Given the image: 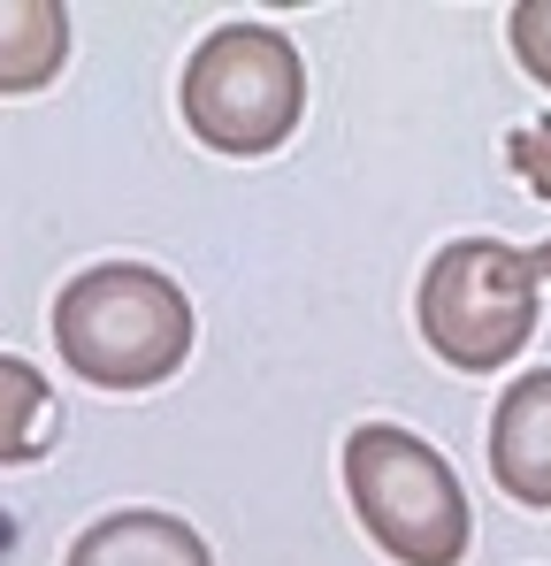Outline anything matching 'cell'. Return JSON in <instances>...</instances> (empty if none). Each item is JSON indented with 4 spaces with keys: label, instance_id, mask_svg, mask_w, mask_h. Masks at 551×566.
Wrapping results in <instances>:
<instances>
[{
    "label": "cell",
    "instance_id": "obj_1",
    "mask_svg": "<svg viewBox=\"0 0 551 566\" xmlns=\"http://www.w3.org/2000/svg\"><path fill=\"white\" fill-rule=\"evenodd\" d=\"M54 345L100 390H154L191 353V298L177 291V276L146 261H100L62 283Z\"/></svg>",
    "mask_w": 551,
    "mask_h": 566
},
{
    "label": "cell",
    "instance_id": "obj_2",
    "mask_svg": "<svg viewBox=\"0 0 551 566\" xmlns=\"http://www.w3.org/2000/svg\"><path fill=\"white\" fill-rule=\"evenodd\" d=\"M345 497L361 513V528L375 536V552H391L398 566H459L475 513L459 490L453 460L398 429V421H361L345 437Z\"/></svg>",
    "mask_w": 551,
    "mask_h": 566
},
{
    "label": "cell",
    "instance_id": "obj_3",
    "mask_svg": "<svg viewBox=\"0 0 551 566\" xmlns=\"http://www.w3.org/2000/svg\"><path fill=\"white\" fill-rule=\"evenodd\" d=\"M306 115L299 46L276 23H222L184 62V123L215 154H276Z\"/></svg>",
    "mask_w": 551,
    "mask_h": 566
},
{
    "label": "cell",
    "instance_id": "obj_4",
    "mask_svg": "<svg viewBox=\"0 0 551 566\" xmlns=\"http://www.w3.org/2000/svg\"><path fill=\"white\" fill-rule=\"evenodd\" d=\"M537 261L506 238H453L414 291V322L429 337V353L459 376H490L506 368L529 337H537Z\"/></svg>",
    "mask_w": 551,
    "mask_h": 566
},
{
    "label": "cell",
    "instance_id": "obj_5",
    "mask_svg": "<svg viewBox=\"0 0 551 566\" xmlns=\"http://www.w3.org/2000/svg\"><path fill=\"white\" fill-rule=\"evenodd\" d=\"M490 474L513 505L551 513V368L506 382V398L490 413Z\"/></svg>",
    "mask_w": 551,
    "mask_h": 566
},
{
    "label": "cell",
    "instance_id": "obj_6",
    "mask_svg": "<svg viewBox=\"0 0 551 566\" xmlns=\"http://www.w3.org/2000/svg\"><path fill=\"white\" fill-rule=\"evenodd\" d=\"M62 566H215V552H207V536L191 521L154 513V505H131V513L92 521L85 536L70 544Z\"/></svg>",
    "mask_w": 551,
    "mask_h": 566
},
{
    "label": "cell",
    "instance_id": "obj_7",
    "mask_svg": "<svg viewBox=\"0 0 551 566\" xmlns=\"http://www.w3.org/2000/svg\"><path fill=\"white\" fill-rule=\"evenodd\" d=\"M70 62L62 0H0V93H39Z\"/></svg>",
    "mask_w": 551,
    "mask_h": 566
},
{
    "label": "cell",
    "instance_id": "obj_8",
    "mask_svg": "<svg viewBox=\"0 0 551 566\" xmlns=\"http://www.w3.org/2000/svg\"><path fill=\"white\" fill-rule=\"evenodd\" d=\"M46 376L15 353H0V468H23L39 460V437H46Z\"/></svg>",
    "mask_w": 551,
    "mask_h": 566
},
{
    "label": "cell",
    "instance_id": "obj_9",
    "mask_svg": "<svg viewBox=\"0 0 551 566\" xmlns=\"http://www.w3.org/2000/svg\"><path fill=\"white\" fill-rule=\"evenodd\" d=\"M506 23H513V54H521V70H529L537 85H551V0H521Z\"/></svg>",
    "mask_w": 551,
    "mask_h": 566
},
{
    "label": "cell",
    "instance_id": "obj_10",
    "mask_svg": "<svg viewBox=\"0 0 551 566\" xmlns=\"http://www.w3.org/2000/svg\"><path fill=\"white\" fill-rule=\"evenodd\" d=\"M506 161H513V177L537 191V199H551V115L506 138Z\"/></svg>",
    "mask_w": 551,
    "mask_h": 566
},
{
    "label": "cell",
    "instance_id": "obj_11",
    "mask_svg": "<svg viewBox=\"0 0 551 566\" xmlns=\"http://www.w3.org/2000/svg\"><path fill=\"white\" fill-rule=\"evenodd\" d=\"M529 261H537V276H551V245H537V253H529Z\"/></svg>",
    "mask_w": 551,
    "mask_h": 566
}]
</instances>
